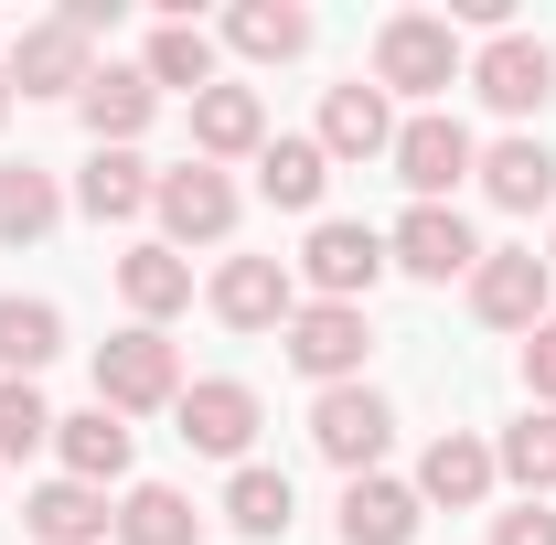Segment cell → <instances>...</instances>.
Returning <instances> with one entry per match:
<instances>
[{
  "label": "cell",
  "mask_w": 556,
  "mask_h": 545,
  "mask_svg": "<svg viewBox=\"0 0 556 545\" xmlns=\"http://www.w3.org/2000/svg\"><path fill=\"white\" fill-rule=\"evenodd\" d=\"M300 278H311L321 300H353V310H364V289L386 278V236L332 214V225H311V246H300Z\"/></svg>",
  "instance_id": "cell-8"
},
{
  "label": "cell",
  "mask_w": 556,
  "mask_h": 545,
  "mask_svg": "<svg viewBox=\"0 0 556 545\" xmlns=\"http://www.w3.org/2000/svg\"><path fill=\"white\" fill-rule=\"evenodd\" d=\"M482 193L503 214L556 204V150H546V139H492V150H482Z\"/></svg>",
  "instance_id": "cell-17"
},
{
  "label": "cell",
  "mask_w": 556,
  "mask_h": 545,
  "mask_svg": "<svg viewBox=\"0 0 556 545\" xmlns=\"http://www.w3.org/2000/svg\"><path fill=\"white\" fill-rule=\"evenodd\" d=\"M118 545H204V514H193L182 492H161V481H139L129 503H118Z\"/></svg>",
  "instance_id": "cell-28"
},
{
  "label": "cell",
  "mask_w": 556,
  "mask_h": 545,
  "mask_svg": "<svg viewBox=\"0 0 556 545\" xmlns=\"http://www.w3.org/2000/svg\"><path fill=\"white\" fill-rule=\"evenodd\" d=\"M386 439H396V407L375 396V385H321V407H311V449L332 460V471H375L386 460Z\"/></svg>",
  "instance_id": "cell-3"
},
{
  "label": "cell",
  "mask_w": 556,
  "mask_h": 545,
  "mask_svg": "<svg viewBox=\"0 0 556 545\" xmlns=\"http://www.w3.org/2000/svg\"><path fill=\"white\" fill-rule=\"evenodd\" d=\"M43 439H54V407H43L33 385L0 375V460H22V449H43Z\"/></svg>",
  "instance_id": "cell-32"
},
{
  "label": "cell",
  "mask_w": 556,
  "mask_h": 545,
  "mask_svg": "<svg viewBox=\"0 0 556 545\" xmlns=\"http://www.w3.org/2000/svg\"><path fill=\"white\" fill-rule=\"evenodd\" d=\"M386 268H407V278H471L482 246H471V225H460L450 204H407V225L386 236Z\"/></svg>",
  "instance_id": "cell-11"
},
{
  "label": "cell",
  "mask_w": 556,
  "mask_h": 545,
  "mask_svg": "<svg viewBox=\"0 0 556 545\" xmlns=\"http://www.w3.org/2000/svg\"><path fill=\"white\" fill-rule=\"evenodd\" d=\"M386 161H396V182H407L417 204H439V193H460V182L482 172V150H471V129H460L450 107H428V118H407Z\"/></svg>",
  "instance_id": "cell-4"
},
{
  "label": "cell",
  "mask_w": 556,
  "mask_h": 545,
  "mask_svg": "<svg viewBox=\"0 0 556 545\" xmlns=\"http://www.w3.org/2000/svg\"><path fill=\"white\" fill-rule=\"evenodd\" d=\"M417 535V492L407 481H343V545H407Z\"/></svg>",
  "instance_id": "cell-21"
},
{
  "label": "cell",
  "mask_w": 556,
  "mask_h": 545,
  "mask_svg": "<svg viewBox=\"0 0 556 545\" xmlns=\"http://www.w3.org/2000/svg\"><path fill=\"white\" fill-rule=\"evenodd\" d=\"M321 182H332L321 139H268V150H257V193H268V204L311 214V204H321Z\"/></svg>",
  "instance_id": "cell-27"
},
{
  "label": "cell",
  "mask_w": 556,
  "mask_h": 545,
  "mask_svg": "<svg viewBox=\"0 0 556 545\" xmlns=\"http://www.w3.org/2000/svg\"><path fill=\"white\" fill-rule=\"evenodd\" d=\"M182 439H193V449H214V460H236V449L257 439V385H236V375L182 385Z\"/></svg>",
  "instance_id": "cell-13"
},
{
  "label": "cell",
  "mask_w": 556,
  "mask_h": 545,
  "mask_svg": "<svg viewBox=\"0 0 556 545\" xmlns=\"http://www.w3.org/2000/svg\"><path fill=\"white\" fill-rule=\"evenodd\" d=\"M193 150H204V161H247V150H268V107H257V86H204V97H193Z\"/></svg>",
  "instance_id": "cell-15"
},
{
  "label": "cell",
  "mask_w": 556,
  "mask_h": 545,
  "mask_svg": "<svg viewBox=\"0 0 556 545\" xmlns=\"http://www.w3.org/2000/svg\"><path fill=\"white\" fill-rule=\"evenodd\" d=\"M150 182H161V172H139L129 150H97V161L75 172V204L97 214V225H129V214H150Z\"/></svg>",
  "instance_id": "cell-26"
},
{
  "label": "cell",
  "mask_w": 556,
  "mask_h": 545,
  "mask_svg": "<svg viewBox=\"0 0 556 545\" xmlns=\"http://www.w3.org/2000/svg\"><path fill=\"white\" fill-rule=\"evenodd\" d=\"M118 300H129L139 321L161 332V321L193 300V268H182V246H129V257H118Z\"/></svg>",
  "instance_id": "cell-19"
},
{
  "label": "cell",
  "mask_w": 556,
  "mask_h": 545,
  "mask_svg": "<svg viewBox=\"0 0 556 545\" xmlns=\"http://www.w3.org/2000/svg\"><path fill=\"white\" fill-rule=\"evenodd\" d=\"M525 385L556 407V321H535V332H525Z\"/></svg>",
  "instance_id": "cell-33"
},
{
  "label": "cell",
  "mask_w": 556,
  "mask_h": 545,
  "mask_svg": "<svg viewBox=\"0 0 556 545\" xmlns=\"http://www.w3.org/2000/svg\"><path fill=\"white\" fill-rule=\"evenodd\" d=\"M289 310H300V278L278 257H225L214 268V321L225 332H289Z\"/></svg>",
  "instance_id": "cell-7"
},
{
  "label": "cell",
  "mask_w": 556,
  "mask_h": 545,
  "mask_svg": "<svg viewBox=\"0 0 556 545\" xmlns=\"http://www.w3.org/2000/svg\"><path fill=\"white\" fill-rule=\"evenodd\" d=\"M482 492H492V449H482V439H460V428H450V439L417 460V503H450V514H471Z\"/></svg>",
  "instance_id": "cell-22"
},
{
  "label": "cell",
  "mask_w": 556,
  "mask_h": 545,
  "mask_svg": "<svg viewBox=\"0 0 556 545\" xmlns=\"http://www.w3.org/2000/svg\"><path fill=\"white\" fill-rule=\"evenodd\" d=\"M492 471L525 481V503L556 492V417H514V428H503V449H492Z\"/></svg>",
  "instance_id": "cell-31"
},
{
  "label": "cell",
  "mask_w": 556,
  "mask_h": 545,
  "mask_svg": "<svg viewBox=\"0 0 556 545\" xmlns=\"http://www.w3.org/2000/svg\"><path fill=\"white\" fill-rule=\"evenodd\" d=\"M375 86H386V97H439V86H460V33H450V11H396V22L375 33Z\"/></svg>",
  "instance_id": "cell-1"
},
{
  "label": "cell",
  "mask_w": 556,
  "mask_h": 545,
  "mask_svg": "<svg viewBox=\"0 0 556 545\" xmlns=\"http://www.w3.org/2000/svg\"><path fill=\"white\" fill-rule=\"evenodd\" d=\"M375 150H396L386 86H332L321 97V161H375Z\"/></svg>",
  "instance_id": "cell-16"
},
{
  "label": "cell",
  "mask_w": 556,
  "mask_h": 545,
  "mask_svg": "<svg viewBox=\"0 0 556 545\" xmlns=\"http://www.w3.org/2000/svg\"><path fill=\"white\" fill-rule=\"evenodd\" d=\"M150 214L172 225V246H214V236H236V182L214 161H182V172L150 182Z\"/></svg>",
  "instance_id": "cell-6"
},
{
  "label": "cell",
  "mask_w": 556,
  "mask_h": 545,
  "mask_svg": "<svg viewBox=\"0 0 556 545\" xmlns=\"http://www.w3.org/2000/svg\"><path fill=\"white\" fill-rule=\"evenodd\" d=\"M54 214H65V193H54V172H43V161H0V246L54 236Z\"/></svg>",
  "instance_id": "cell-25"
},
{
  "label": "cell",
  "mask_w": 556,
  "mask_h": 545,
  "mask_svg": "<svg viewBox=\"0 0 556 545\" xmlns=\"http://www.w3.org/2000/svg\"><path fill=\"white\" fill-rule=\"evenodd\" d=\"M471 86H482L503 118H525V107H546V97H556V54L535 43V33H492L482 65H471Z\"/></svg>",
  "instance_id": "cell-12"
},
{
  "label": "cell",
  "mask_w": 556,
  "mask_h": 545,
  "mask_svg": "<svg viewBox=\"0 0 556 545\" xmlns=\"http://www.w3.org/2000/svg\"><path fill=\"white\" fill-rule=\"evenodd\" d=\"M0 118H11V75H0Z\"/></svg>",
  "instance_id": "cell-35"
},
{
  "label": "cell",
  "mask_w": 556,
  "mask_h": 545,
  "mask_svg": "<svg viewBox=\"0 0 556 545\" xmlns=\"http://www.w3.org/2000/svg\"><path fill=\"white\" fill-rule=\"evenodd\" d=\"M546 268H556V246H546Z\"/></svg>",
  "instance_id": "cell-36"
},
{
  "label": "cell",
  "mask_w": 556,
  "mask_h": 545,
  "mask_svg": "<svg viewBox=\"0 0 556 545\" xmlns=\"http://www.w3.org/2000/svg\"><path fill=\"white\" fill-rule=\"evenodd\" d=\"M139 75H150V86H193V97H204V86H214V43L193 33V22H161V33H150V65H139Z\"/></svg>",
  "instance_id": "cell-30"
},
{
  "label": "cell",
  "mask_w": 556,
  "mask_h": 545,
  "mask_svg": "<svg viewBox=\"0 0 556 545\" xmlns=\"http://www.w3.org/2000/svg\"><path fill=\"white\" fill-rule=\"evenodd\" d=\"M546 289H556V268L535 246H503V257L471 268V310H482L492 332H535V321H546Z\"/></svg>",
  "instance_id": "cell-9"
},
{
  "label": "cell",
  "mask_w": 556,
  "mask_h": 545,
  "mask_svg": "<svg viewBox=\"0 0 556 545\" xmlns=\"http://www.w3.org/2000/svg\"><path fill=\"white\" fill-rule=\"evenodd\" d=\"M225 43L257 54V65H289V54H311V11H300V0H236Z\"/></svg>",
  "instance_id": "cell-24"
},
{
  "label": "cell",
  "mask_w": 556,
  "mask_h": 545,
  "mask_svg": "<svg viewBox=\"0 0 556 545\" xmlns=\"http://www.w3.org/2000/svg\"><path fill=\"white\" fill-rule=\"evenodd\" d=\"M492 545H556V514H546V503H525V514L492 524Z\"/></svg>",
  "instance_id": "cell-34"
},
{
  "label": "cell",
  "mask_w": 556,
  "mask_h": 545,
  "mask_svg": "<svg viewBox=\"0 0 556 545\" xmlns=\"http://www.w3.org/2000/svg\"><path fill=\"white\" fill-rule=\"evenodd\" d=\"M54 353H65V310L54 300H0V375L11 385H33Z\"/></svg>",
  "instance_id": "cell-20"
},
{
  "label": "cell",
  "mask_w": 556,
  "mask_h": 545,
  "mask_svg": "<svg viewBox=\"0 0 556 545\" xmlns=\"http://www.w3.org/2000/svg\"><path fill=\"white\" fill-rule=\"evenodd\" d=\"M364 310H353V300H300V310H289V364H300V375H311V385H353V375H364Z\"/></svg>",
  "instance_id": "cell-5"
},
{
  "label": "cell",
  "mask_w": 556,
  "mask_h": 545,
  "mask_svg": "<svg viewBox=\"0 0 556 545\" xmlns=\"http://www.w3.org/2000/svg\"><path fill=\"white\" fill-rule=\"evenodd\" d=\"M22 524H33L43 545H97L118 514H108V492H97V481H43V492L22 503Z\"/></svg>",
  "instance_id": "cell-18"
},
{
  "label": "cell",
  "mask_w": 556,
  "mask_h": 545,
  "mask_svg": "<svg viewBox=\"0 0 556 545\" xmlns=\"http://www.w3.org/2000/svg\"><path fill=\"white\" fill-rule=\"evenodd\" d=\"M225 524H236V535H289V524H300V492H289V471H236V492H225Z\"/></svg>",
  "instance_id": "cell-29"
},
{
  "label": "cell",
  "mask_w": 556,
  "mask_h": 545,
  "mask_svg": "<svg viewBox=\"0 0 556 545\" xmlns=\"http://www.w3.org/2000/svg\"><path fill=\"white\" fill-rule=\"evenodd\" d=\"M11 86H22V97H86V75H97V54H86V33H75L65 11H54V22H33V33H22V43H11Z\"/></svg>",
  "instance_id": "cell-10"
},
{
  "label": "cell",
  "mask_w": 556,
  "mask_h": 545,
  "mask_svg": "<svg viewBox=\"0 0 556 545\" xmlns=\"http://www.w3.org/2000/svg\"><path fill=\"white\" fill-rule=\"evenodd\" d=\"M75 107H86V129H97V150H129V139L150 129V107H161V86H150V75H129V65H97Z\"/></svg>",
  "instance_id": "cell-14"
},
{
  "label": "cell",
  "mask_w": 556,
  "mask_h": 545,
  "mask_svg": "<svg viewBox=\"0 0 556 545\" xmlns=\"http://www.w3.org/2000/svg\"><path fill=\"white\" fill-rule=\"evenodd\" d=\"M54 449H65V481H97V492H108V481L129 471V428H118L108 407H86V417H54Z\"/></svg>",
  "instance_id": "cell-23"
},
{
  "label": "cell",
  "mask_w": 556,
  "mask_h": 545,
  "mask_svg": "<svg viewBox=\"0 0 556 545\" xmlns=\"http://www.w3.org/2000/svg\"><path fill=\"white\" fill-rule=\"evenodd\" d=\"M97 407L108 417H150V407H182V353H172V332H118L108 353H97Z\"/></svg>",
  "instance_id": "cell-2"
}]
</instances>
